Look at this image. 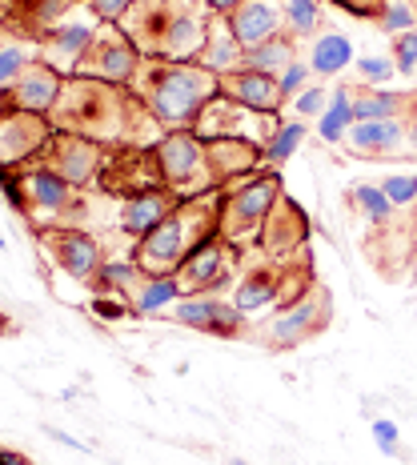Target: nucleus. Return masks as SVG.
<instances>
[{"label":"nucleus","instance_id":"obj_1","mask_svg":"<svg viewBox=\"0 0 417 465\" xmlns=\"http://www.w3.org/2000/svg\"><path fill=\"white\" fill-rule=\"evenodd\" d=\"M153 113L141 104V96L129 84L93 81V76H65L61 96H56L48 124L56 133H76L96 144H149L144 124ZM157 124V121H153Z\"/></svg>","mask_w":417,"mask_h":465},{"label":"nucleus","instance_id":"obj_2","mask_svg":"<svg viewBox=\"0 0 417 465\" xmlns=\"http://www.w3.org/2000/svg\"><path fill=\"white\" fill-rule=\"evenodd\" d=\"M209 25V0H133V8L121 16L124 36L153 61H197Z\"/></svg>","mask_w":417,"mask_h":465},{"label":"nucleus","instance_id":"obj_3","mask_svg":"<svg viewBox=\"0 0 417 465\" xmlns=\"http://www.w3.org/2000/svg\"><path fill=\"white\" fill-rule=\"evenodd\" d=\"M129 89L141 96V104L153 113V121L164 133L197 129L209 101H217V73H209L197 61H153V56H144Z\"/></svg>","mask_w":417,"mask_h":465},{"label":"nucleus","instance_id":"obj_4","mask_svg":"<svg viewBox=\"0 0 417 465\" xmlns=\"http://www.w3.org/2000/svg\"><path fill=\"white\" fill-rule=\"evenodd\" d=\"M221 225V189L181 201L153 232H144L133 249V261L144 277H177V269L197 253L205 241L217 237Z\"/></svg>","mask_w":417,"mask_h":465},{"label":"nucleus","instance_id":"obj_5","mask_svg":"<svg viewBox=\"0 0 417 465\" xmlns=\"http://www.w3.org/2000/svg\"><path fill=\"white\" fill-rule=\"evenodd\" d=\"M285 197L281 193L277 173H253V177H241L233 185L221 189V225L217 237L229 241L237 253H245L249 241L261 237V225L273 213V205Z\"/></svg>","mask_w":417,"mask_h":465},{"label":"nucleus","instance_id":"obj_6","mask_svg":"<svg viewBox=\"0 0 417 465\" xmlns=\"http://www.w3.org/2000/svg\"><path fill=\"white\" fill-rule=\"evenodd\" d=\"M164 173V189L177 193L181 201L201 197V193L217 189L213 185V173L205 161V141L193 129H177V133H161V141L153 144Z\"/></svg>","mask_w":417,"mask_h":465},{"label":"nucleus","instance_id":"obj_7","mask_svg":"<svg viewBox=\"0 0 417 465\" xmlns=\"http://www.w3.org/2000/svg\"><path fill=\"white\" fill-rule=\"evenodd\" d=\"M333 325V297H329L325 285H313L305 297H297L293 305H285L273 322H265L253 333V341H261L273 353H285V349L309 341V337L325 333Z\"/></svg>","mask_w":417,"mask_h":465},{"label":"nucleus","instance_id":"obj_8","mask_svg":"<svg viewBox=\"0 0 417 465\" xmlns=\"http://www.w3.org/2000/svg\"><path fill=\"white\" fill-rule=\"evenodd\" d=\"M96 185L109 197H137V193L164 189L161 161L153 144H104V161L96 173Z\"/></svg>","mask_w":417,"mask_h":465},{"label":"nucleus","instance_id":"obj_9","mask_svg":"<svg viewBox=\"0 0 417 465\" xmlns=\"http://www.w3.org/2000/svg\"><path fill=\"white\" fill-rule=\"evenodd\" d=\"M25 181V201H28V225H69V221L84 217V197L81 189L56 177L45 164H16Z\"/></svg>","mask_w":417,"mask_h":465},{"label":"nucleus","instance_id":"obj_10","mask_svg":"<svg viewBox=\"0 0 417 465\" xmlns=\"http://www.w3.org/2000/svg\"><path fill=\"white\" fill-rule=\"evenodd\" d=\"M141 48L124 36L121 25H96V36L89 45V53L76 61V76H93V81H109V84H129L141 69Z\"/></svg>","mask_w":417,"mask_h":465},{"label":"nucleus","instance_id":"obj_11","mask_svg":"<svg viewBox=\"0 0 417 465\" xmlns=\"http://www.w3.org/2000/svg\"><path fill=\"white\" fill-rule=\"evenodd\" d=\"M101 161H104V144H96L89 137H76V133H56L53 129L45 153L36 161H28V164H45V169H53L56 177H65L69 185L84 189V185H93L96 181Z\"/></svg>","mask_w":417,"mask_h":465},{"label":"nucleus","instance_id":"obj_12","mask_svg":"<svg viewBox=\"0 0 417 465\" xmlns=\"http://www.w3.org/2000/svg\"><path fill=\"white\" fill-rule=\"evenodd\" d=\"M36 237H41V245L48 249V257L69 277L84 281V285H89L96 277V269L104 265V245L93 232H84L81 225H45V229H36Z\"/></svg>","mask_w":417,"mask_h":465},{"label":"nucleus","instance_id":"obj_13","mask_svg":"<svg viewBox=\"0 0 417 465\" xmlns=\"http://www.w3.org/2000/svg\"><path fill=\"white\" fill-rule=\"evenodd\" d=\"M233 261H237V249H233L229 241H221V237L205 241V245L177 269L181 297H201V293L221 289L233 277Z\"/></svg>","mask_w":417,"mask_h":465},{"label":"nucleus","instance_id":"obj_14","mask_svg":"<svg viewBox=\"0 0 417 465\" xmlns=\"http://www.w3.org/2000/svg\"><path fill=\"white\" fill-rule=\"evenodd\" d=\"M173 322L177 325H189V329H197V333H209V337H245V313H241L233 302H221V297H209V293H201V297H185V302H177L173 305Z\"/></svg>","mask_w":417,"mask_h":465},{"label":"nucleus","instance_id":"obj_15","mask_svg":"<svg viewBox=\"0 0 417 465\" xmlns=\"http://www.w3.org/2000/svg\"><path fill=\"white\" fill-rule=\"evenodd\" d=\"M261 253H265L269 261H285L293 253H302L305 241H309V217L305 209L297 205V201L281 197L273 213L265 217V225H261Z\"/></svg>","mask_w":417,"mask_h":465},{"label":"nucleus","instance_id":"obj_16","mask_svg":"<svg viewBox=\"0 0 417 465\" xmlns=\"http://www.w3.org/2000/svg\"><path fill=\"white\" fill-rule=\"evenodd\" d=\"M205 161L213 185L225 189L241 177H253L257 164H265V144H257L253 137H213L205 141Z\"/></svg>","mask_w":417,"mask_h":465},{"label":"nucleus","instance_id":"obj_17","mask_svg":"<svg viewBox=\"0 0 417 465\" xmlns=\"http://www.w3.org/2000/svg\"><path fill=\"white\" fill-rule=\"evenodd\" d=\"M217 96H225V101L241 104V109H249V113H277L281 109L277 76L245 69V64H237V69H229V73H217Z\"/></svg>","mask_w":417,"mask_h":465},{"label":"nucleus","instance_id":"obj_18","mask_svg":"<svg viewBox=\"0 0 417 465\" xmlns=\"http://www.w3.org/2000/svg\"><path fill=\"white\" fill-rule=\"evenodd\" d=\"M53 124L45 113H16L0 121V164H28L45 153Z\"/></svg>","mask_w":417,"mask_h":465},{"label":"nucleus","instance_id":"obj_19","mask_svg":"<svg viewBox=\"0 0 417 465\" xmlns=\"http://www.w3.org/2000/svg\"><path fill=\"white\" fill-rule=\"evenodd\" d=\"M8 84H13L16 104H21L25 113H45L48 116V113H53V104H56V96H61L65 73L53 69L45 56H33V61H28Z\"/></svg>","mask_w":417,"mask_h":465},{"label":"nucleus","instance_id":"obj_20","mask_svg":"<svg viewBox=\"0 0 417 465\" xmlns=\"http://www.w3.org/2000/svg\"><path fill=\"white\" fill-rule=\"evenodd\" d=\"M76 0H13V8H8V21L5 28L16 36V41H45L48 28H56L69 16V8Z\"/></svg>","mask_w":417,"mask_h":465},{"label":"nucleus","instance_id":"obj_21","mask_svg":"<svg viewBox=\"0 0 417 465\" xmlns=\"http://www.w3.org/2000/svg\"><path fill=\"white\" fill-rule=\"evenodd\" d=\"M225 21L233 28V36H237V45L249 53V48L273 41L281 33V5H273V0H241Z\"/></svg>","mask_w":417,"mask_h":465},{"label":"nucleus","instance_id":"obj_22","mask_svg":"<svg viewBox=\"0 0 417 465\" xmlns=\"http://www.w3.org/2000/svg\"><path fill=\"white\" fill-rule=\"evenodd\" d=\"M93 36H96V25L61 21L56 28H48L45 41L36 45V48H41V56H45L48 64H53V69H61L65 76H73V73H76V61L89 53Z\"/></svg>","mask_w":417,"mask_h":465},{"label":"nucleus","instance_id":"obj_23","mask_svg":"<svg viewBox=\"0 0 417 465\" xmlns=\"http://www.w3.org/2000/svg\"><path fill=\"white\" fill-rule=\"evenodd\" d=\"M177 205H181V197H177V193H169V189L137 193V197H124V201H121V229H124V237L141 241L144 232L157 229L161 221L169 217V213L177 209Z\"/></svg>","mask_w":417,"mask_h":465},{"label":"nucleus","instance_id":"obj_24","mask_svg":"<svg viewBox=\"0 0 417 465\" xmlns=\"http://www.w3.org/2000/svg\"><path fill=\"white\" fill-rule=\"evenodd\" d=\"M345 149L357 157H393L405 144V121H353V129L345 133Z\"/></svg>","mask_w":417,"mask_h":465},{"label":"nucleus","instance_id":"obj_25","mask_svg":"<svg viewBox=\"0 0 417 465\" xmlns=\"http://www.w3.org/2000/svg\"><path fill=\"white\" fill-rule=\"evenodd\" d=\"M349 96H353V121H402L410 109V93L349 84Z\"/></svg>","mask_w":417,"mask_h":465},{"label":"nucleus","instance_id":"obj_26","mask_svg":"<svg viewBox=\"0 0 417 465\" xmlns=\"http://www.w3.org/2000/svg\"><path fill=\"white\" fill-rule=\"evenodd\" d=\"M241 61H245V48L237 45V36H233L229 21H225V16H213L209 36H205V48H201L197 64H205L209 73H229V69H237Z\"/></svg>","mask_w":417,"mask_h":465},{"label":"nucleus","instance_id":"obj_27","mask_svg":"<svg viewBox=\"0 0 417 465\" xmlns=\"http://www.w3.org/2000/svg\"><path fill=\"white\" fill-rule=\"evenodd\" d=\"M353 64V41L345 33H322L313 45H309V69L322 81H333L337 73H345Z\"/></svg>","mask_w":417,"mask_h":465},{"label":"nucleus","instance_id":"obj_28","mask_svg":"<svg viewBox=\"0 0 417 465\" xmlns=\"http://www.w3.org/2000/svg\"><path fill=\"white\" fill-rule=\"evenodd\" d=\"M141 281H144V273L137 269V261H133V257H116V261H104V265L96 269V277L89 281V289L96 297H124V302H129V297L137 293Z\"/></svg>","mask_w":417,"mask_h":465},{"label":"nucleus","instance_id":"obj_29","mask_svg":"<svg viewBox=\"0 0 417 465\" xmlns=\"http://www.w3.org/2000/svg\"><path fill=\"white\" fill-rule=\"evenodd\" d=\"M293 61H297V41L293 36H285V33H277L273 41L249 48L241 64H245V69H257V73H269V76H281Z\"/></svg>","mask_w":417,"mask_h":465},{"label":"nucleus","instance_id":"obj_30","mask_svg":"<svg viewBox=\"0 0 417 465\" xmlns=\"http://www.w3.org/2000/svg\"><path fill=\"white\" fill-rule=\"evenodd\" d=\"M353 129V96H349V84H337V93H329L325 113L317 116V137L325 144L345 141V133Z\"/></svg>","mask_w":417,"mask_h":465},{"label":"nucleus","instance_id":"obj_31","mask_svg":"<svg viewBox=\"0 0 417 465\" xmlns=\"http://www.w3.org/2000/svg\"><path fill=\"white\" fill-rule=\"evenodd\" d=\"M177 297H181L177 277H144L137 285V293L129 297V305L137 317H153V313H161V309H169Z\"/></svg>","mask_w":417,"mask_h":465},{"label":"nucleus","instance_id":"obj_32","mask_svg":"<svg viewBox=\"0 0 417 465\" xmlns=\"http://www.w3.org/2000/svg\"><path fill=\"white\" fill-rule=\"evenodd\" d=\"M345 201L370 221V229H385V225L397 221V209H393V201L382 193V185H353L345 193Z\"/></svg>","mask_w":417,"mask_h":465},{"label":"nucleus","instance_id":"obj_33","mask_svg":"<svg viewBox=\"0 0 417 465\" xmlns=\"http://www.w3.org/2000/svg\"><path fill=\"white\" fill-rule=\"evenodd\" d=\"M322 28V8L317 0H285L281 5V33L302 41V36H313Z\"/></svg>","mask_w":417,"mask_h":465},{"label":"nucleus","instance_id":"obj_34","mask_svg":"<svg viewBox=\"0 0 417 465\" xmlns=\"http://www.w3.org/2000/svg\"><path fill=\"white\" fill-rule=\"evenodd\" d=\"M305 137H309L305 121H281L273 129V137H269V144H265V164H269V169H273V164H285L297 149H302Z\"/></svg>","mask_w":417,"mask_h":465},{"label":"nucleus","instance_id":"obj_35","mask_svg":"<svg viewBox=\"0 0 417 465\" xmlns=\"http://www.w3.org/2000/svg\"><path fill=\"white\" fill-rule=\"evenodd\" d=\"M353 69H357V81L370 84V89H382V84L390 81V76H397L393 56H357Z\"/></svg>","mask_w":417,"mask_h":465},{"label":"nucleus","instance_id":"obj_36","mask_svg":"<svg viewBox=\"0 0 417 465\" xmlns=\"http://www.w3.org/2000/svg\"><path fill=\"white\" fill-rule=\"evenodd\" d=\"M382 193L393 201V209H413L417 205V173H393L382 181Z\"/></svg>","mask_w":417,"mask_h":465},{"label":"nucleus","instance_id":"obj_37","mask_svg":"<svg viewBox=\"0 0 417 465\" xmlns=\"http://www.w3.org/2000/svg\"><path fill=\"white\" fill-rule=\"evenodd\" d=\"M0 193H5V205L16 213V217L28 221V201H25V181L16 164H0Z\"/></svg>","mask_w":417,"mask_h":465},{"label":"nucleus","instance_id":"obj_38","mask_svg":"<svg viewBox=\"0 0 417 465\" xmlns=\"http://www.w3.org/2000/svg\"><path fill=\"white\" fill-rule=\"evenodd\" d=\"M325 104H329V89H325V84H305V89L293 96L297 121H317V116L325 113Z\"/></svg>","mask_w":417,"mask_h":465},{"label":"nucleus","instance_id":"obj_39","mask_svg":"<svg viewBox=\"0 0 417 465\" xmlns=\"http://www.w3.org/2000/svg\"><path fill=\"white\" fill-rule=\"evenodd\" d=\"M382 33H390V36H397V33H413L417 28V8L413 5H385V13L373 21Z\"/></svg>","mask_w":417,"mask_h":465},{"label":"nucleus","instance_id":"obj_40","mask_svg":"<svg viewBox=\"0 0 417 465\" xmlns=\"http://www.w3.org/2000/svg\"><path fill=\"white\" fill-rule=\"evenodd\" d=\"M390 56H393V64H397V73H402V76L417 73V28H413V33H397L393 36V41H390Z\"/></svg>","mask_w":417,"mask_h":465},{"label":"nucleus","instance_id":"obj_41","mask_svg":"<svg viewBox=\"0 0 417 465\" xmlns=\"http://www.w3.org/2000/svg\"><path fill=\"white\" fill-rule=\"evenodd\" d=\"M309 76H313V69H309V61H302V56H297V61H293V64H289V69H285V73H281V76H277V89H281V101H293V96H297V93H302V89H305V81H309Z\"/></svg>","mask_w":417,"mask_h":465},{"label":"nucleus","instance_id":"obj_42","mask_svg":"<svg viewBox=\"0 0 417 465\" xmlns=\"http://www.w3.org/2000/svg\"><path fill=\"white\" fill-rule=\"evenodd\" d=\"M28 61H33V53H28L25 45H5V48H0V89H5V84L13 81V76L21 73Z\"/></svg>","mask_w":417,"mask_h":465},{"label":"nucleus","instance_id":"obj_43","mask_svg":"<svg viewBox=\"0 0 417 465\" xmlns=\"http://www.w3.org/2000/svg\"><path fill=\"white\" fill-rule=\"evenodd\" d=\"M93 313L101 317V322H124V317H137L133 313V305L124 302V297H93Z\"/></svg>","mask_w":417,"mask_h":465},{"label":"nucleus","instance_id":"obj_44","mask_svg":"<svg viewBox=\"0 0 417 465\" xmlns=\"http://www.w3.org/2000/svg\"><path fill=\"white\" fill-rule=\"evenodd\" d=\"M373 441H377V450L385 453V458H397V450H402V433H397V425L390 418H377L373 425Z\"/></svg>","mask_w":417,"mask_h":465},{"label":"nucleus","instance_id":"obj_45","mask_svg":"<svg viewBox=\"0 0 417 465\" xmlns=\"http://www.w3.org/2000/svg\"><path fill=\"white\" fill-rule=\"evenodd\" d=\"M329 5H337L342 13L357 16V21H377V16L385 13V5H390V0H329Z\"/></svg>","mask_w":417,"mask_h":465},{"label":"nucleus","instance_id":"obj_46","mask_svg":"<svg viewBox=\"0 0 417 465\" xmlns=\"http://www.w3.org/2000/svg\"><path fill=\"white\" fill-rule=\"evenodd\" d=\"M84 5L101 16V25H121V16L133 8V0H84Z\"/></svg>","mask_w":417,"mask_h":465},{"label":"nucleus","instance_id":"obj_47","mask_svg":"<svg viewBox=\"0 0 417 465\" xmlns=\"http://www.w3.org/2000/svg\"><path fill=\"white\" fill-rule=\"evenodd\" d=\"M16 113H25V109L16 104L13 84H5V89H0V121H8V116H16Z\"/></svg>","mask_w":417,"mask_h":465},{"label":"nucleus","instance_id":"obj_48","mask_svg":"<svg viewBox=\"0 0 417 465\" xmlns=\"http://www.w3.org/2000/svg\"><path fill=\"white\" fill-rule=\"evenodd\" d=\"M48 438H53V441H61V445H69V450H76V453H89V445H81L76 438H69V433H65V430H48Z\"/></svg>","mask_w":417,"mask_h":465},{"label":"nucleus","instance_id":"obj_49","mask_svg":"<svg viewBox=\"0 0 417 465\" xmlns=\"http://www.w3.org/2000/svg\"><path fill=\"white\" fill-rule=\"evenodd\" d=\"M402 121H405V144L417 153V113H405Z\"/></svg>","mask_w":417,"mask_h":465},{"label":"nucleus","instance_id":"obj_50","mask_svg":"<svg viewBox=\"0 0 417 465\" xmlns=\"http://www.w3.org/2000/svg\"><path fill=\"white\" fill-rule=\"evenodd\" d=\"M241 0H209V8H213V16H229L233 8H237Z\"/></svg>","mask_w":417,"mask_h":465},{"label":"nucleus","instance_id":"obj_51","mask_svg":"<svg viewBox=\"0 0 417 465\" xmlns=\"http://www.w3.org/2000/svg\"><path fill=\"white\" fill-rule=\"evenodd\" d=\"M0 465H33L25 453H13V450H0Z\"/></svg>","mask_w":417,"mask_h":465},{"label":"nucleus","instance_id":"obj_52","mask_svg":"<svg viewBox=\"0 0 417 465\" xmlns=\"http://www.w3.org/2000/svg\"><path fill=\"white\" fill-rule=\"evenodd\" d=\"M405 232H410V245H413V257H417V205L410 209V221H405Z\"/></svg>","mask_w":417,"mask_h":465},{"label":"nucleus","instance_id":"obj_53","mask_svg":"<svg viewBox=\"0 0 417 465\" xmlns=\"http://www.w3.org/2000/svg\"><path fill=\"white\" fill-rule=\"evenodd\" d=\"M8 8H13V0H0V25L8 21Z\"/></svg>","mask_w":417,"mask_h":465},{"label":"nucleus","instance_id":"obj_54","mask_svg":"<svg viewBox=\"0 0 417 465\" xmlns=\"http://www.w3.org/2000/svg\"><path fill=\"white\" fill-rule=\"evenodd\" d=\"M0 333H13V325H8V317L0 313Z\"/></svg>","mask_w":417,"mask_h":465},{"label":"nucleus","instance_id":"obj_55","mask_svg":"<svg viewBox=\"0 0 417 465\" xmlns=\"http://www.w3.org/2000/svg\"><path fill=\"white\" fill-rule=\"evenodd\" d=\"M405 113H417V93H410V109H405Z\"/></svg>","mask_w":417,"mask_h":465},{"label":"nucleus","instance_id":"obj_56","mask_svg":"<svg viewBox=\"0 0 417 465\" xmlns=\"http://www.w3.org/2000/svg\"><path fill=\"white\" fill-rule=\"evenodd\" d=\"M229 465H249V461H241V458H233V461H229Z\"/></svg>","mask_w":417,"mask_h":465},{"label":"nucleus","instance_id":"obj_57","mask_svg":"<svg viewBox=\"0 0 417 465\" xmlns=\"http://www.w3.org/2000/svg\"><path fill=\"white\" fill-rule=\"evenodd\" d=\"M0 249H5V237H0Z\"/></svg>","mask_w":417,"mask_h":465},{"label":"nucleus","instance_id":"obj_58","mask_svg":"<svg viewBox=\"0 0 417 465\" xmlns=\"http://www.w3.org/2000/svg\"><path fill=\"white\" fill-rule=\"evenodd\" d=\"M273 5H285V0H273Z\"/></svg>","mask_w":417,"mask_h":465}]
</instances>
